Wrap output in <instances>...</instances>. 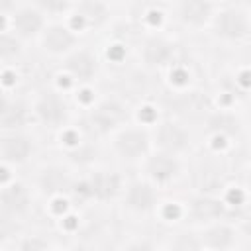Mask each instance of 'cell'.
I'll return each instance as SVG.
<instances>
[{
	"instance_id": "obj_1",
	"label": "cell",
	"mask_w": 251,
	"mask_h": 251,
	"mask_svg": "<svg viewBox=\"0 0 251 251\" xmlns=\"http://www.w3.org/2000/svg\"><path fill=\"white\" fill-rule=\"evenodd\" d=\"M110 145L124 163H141L153 151V135L147 126L126 124L110 135Z\"/></svg>"
},
{
	"instance_id": "obj_12",
	"label": "cell",
	"mask_w": 251,
	"mask_h": 251,
	"mask_svg": "<svg viewBox=\"0 0 251 251\" xmlns=\"http://www.w3.org/2000/svg\"><path fill=\"white\" fill-rule=\"evenodd\" d=\"M214 14H216L214 0H178L176 4L178 22L190 29L210 27Z\"/></svg>"
},
{
	"instance_id": "obj_15",
	"label": "cell",
	"mask_w": 251,
	"mask_h": 251,
	"mask_svg": "<svg viewBox=\"0 0 251 251\" xmlns=\"http://www.w3.org/2000/svg\"><path fill=\"white\" fill-rule=\"evenodd\" d=\"M237 235L239 233L231 224L218 220L202 226L198 243L200 247H206V249H231L237 245Z\"/></svg>"
},
{
	"instance_id": "obj_23",
	"label": "cell",
	"mask_w": 251,
	"mask_h": 251,
	"mask_svg": "<svg viewBox=\"0 0 251 251\" xmlns=\"http://www.w3.org/2000/svg\"><path fill=\"white\" fill-rule=\"evenodd\" d=\"M33 6H37L47 18L67 16L75 8L73 0H33Z\"/></svg>"
},
{
	"instance_id": "obj_6",
	"label": "cell",
	"mask_w": 251,
	"mask_h": 251,
	"mask_svg": "<svg viewBox=\"0 0 251 251\" xmlns=\"http://www.w3.org/2000/svg\"><path fill=\"white\" fill-rule=\"evenodd\" d=\"M151 135H153V149H159L176 157H182L192 147L190 131L182 124L173 120H163L155 124V129L151 131Z\"/></svg>"
},
{
	"instance_id": "obj_4",
	"label": "cell",
	"mask_w": 251,
	"mask_h": 251,
	"mask_svg": "<svg viewBox=\"0 0 251 251\" xmlns=\"http://www.w3.org/2000/svg\"><path fill=\"white\" fill-rule=\"evenodd\" d=\"M212 33L224 41H243L251 35V18L249 12L237 6H226L216 10L210 24Z\"/></svg>"
},
{
	"instance_id": "obj_16",
	"label": "cell",
	"mask_w": 251,
	"mask_h": 251,
	"mask_svg": "<svg viewBox=\"0 0 251 251\" xmlns=\"http://www.w3.org/2000/svg\"><path fill=\"white\" fill-rule=\"evenodd\" d=\"M173 55H175L173 41H169L167 37L157 35V33L147 35L139 49V57H141L143 65L149 69H161V67L169 65Z\"/></svg>"
},
{
	"instance_id": "obj_22",
	"label": "cell",
	"mask_w": 251,
	"mask_h": 251,
	"mask_svg": "<svg viewBox=\"0 0 251 251\" xmlns=\"http://www.w3.org/2000/svg\"><path fill=\"white\" fill-rule=\"evenodd\" d=\"M22 39H18L12 31H2V41H0V55H2V63L10 65L12 61H16L22 53Z\"/></svg>"
},
{
	"instance_id": "obj_10",
	"label": "cell",
	"mask_w": 251,
	"mask_h": 251,
	"mask_svg": "<svg viewBox=\"0 0 251 251\" xmlns=\"http://www.w3.org/2000/svg\"><path fill=\"white\" fill-rule=\"evenodd\" d=\"M31 106H33V118L45 127L57 129L63 127L69 120V106L65 98L55 90H45L41 96H37V100Z\"/></svg>"
},
{
	"instance_id": "obj_17",
	"label": "cell",
	"mask_w": 251,
	"mask_h": 251,
	"mask_svg": "<svg viewBox=\"0 0 251 251\" xmlns=\"http://www.w3.org/2000/svg\"><path fill=\"white\" fill-rule=\"evenodd\" d=\"M65 73L76 80V82H90L94 76H96V71H98V63H96V57L86 51V49H75L71 55L65 57Z\"/></svg>"
},
{
	"instance_id": "obj_3",
	"label": "cell",
	"mask_w": 251,
	"mask_h": 251,
	"mask_svg": "<svg viewBox=\"0 0 251 251\" xmlns=\"http://www.w3.org/2000/svg\"><path fill=\"white\" fill-rule=\"evenodd\" d=\"M4 16V31H12L22 41L39 39L47 27V16L37 6H18Z\"/></svg>"
},
{
	"instance_id": "obj_21",
	"label": "cell",
	"mask_w": 251,
	"mask_h": 251,
	"mask_svg": "<svg viewBox=\"0 0 251 251\" xmlns=\"http://www.w3.org/2000/svg\"><path fill=\"white\" fill-rule=\"evenodd\" d=\"M206 127L216 135V137H222V139H227V137H233L239 133V120L229 114V112H214L208 122H206Z\"/></svg>"
},
{
	"instance_id": "obj_24",
	"label": "cell",
	"mask_w": 251,
	"mask_h": 251,
	"mask_svg": "<svg viewBox=\"0 0 251 251\" xmlns=\"http://www.w3.org/2000/svg\"><path fill=\"white\" fill-rule=\"evenodd\" d=\"M249 18H251V12H249Z\"/></svg>"
},
{
	"instance_id": "obj_7",
	"label": "cell",
	"mask_w": 251,
	"mask_h": 251,
	"mask_svg": "<svg viewBox=\"0 0 251 251\" xmlns=\"http://www.w3.org/2000/svg\"><path fill=\"white\" fill-rule=\"evenodd\" d=\"M139 165H141L143 176L149 178L151 182H155L157 186H165L169 182H175L182 173L180 157L159 151V149H153Z\"/></svg>"
},
{
	"instance_id": "obj_20",
	"label": "cell",
	"mask_w": 251,
	"mask_h": 251,
	"mask_svg": "<svg viewBox=\"0 0 251 251\" xmlns=\"http://www.w3.org/2000/svg\"><path fill=\"white\" fill-rule=\"evenodd\" d=\"M73 22H76L78 25L75 27V31L78 33V29L84 27H98L106 22L108 18V8L102 0H84L78 6L73 8Z\"/></svg>"
},
{
	"instance_id": "obj_8",
	"label": "cell",
	"mask_w": 251,
	"mask_h": 251,
	"mask_svg": "<svg viewBox=\"0 0 251 251\" xmlns=\"http://www.w3.org/2000/svg\"><path fill=\"white\" fill-rule=\"evenodd\" d=\"M124 206L133 214H151L159 208V186L149 178L141 176L126 184Z\"/></svg>"
},
{
	"instance_id": "obj_5",
	"label": "cell",
	"mask_w": 251,
	"mask_h": 251,
	"mask_svg": "<svg viewBox=\"0 0 251 251\" xmlns=\"http://www.w3.org/2000/svg\"><path fill=\"white\" fill-rule=\"evenodd\" d=\"M90 126L100 135H112L127 122V108L118 98H104L98 100L88 112Z\"/></svg>"
},
{
	"instance_id": "obj_14",
	"label": "cell",
	"mask_w": 251,
	"mask_h": 251,
	"mask_svg": "<svg viewBox=\"0 0 251 251\" xmlns=\"http://www.w3.org/2000/svg\"><path fill=\"white\" fill-rule=\"evenodd\" d=\"M184 210H186V218H190L194 224L206 226L226 216V202L210 194H196L186 202Z\"/></svg>"
},
{
	"instance_id": "obj_19",
	"label": "cell",
	"mask_w": 251,
	"mask_h": 251,
	"mask_svg": "<svg viewBox=\"0 0 251 251\" xmlns=\"http://www.w3.org/2000/svg\"><path fill=\"white\" fill-rule=\"evenodd\" d=\"M73 178L71 175L63 169V167H57V165H49L45 169H41L39 176H37V186L39 190L45 194V196H63L67 192L73 190Z\"/></svg>"
},
{
	"instance_id": "obj_13",
	"label": "cell",
	"mask_w": 251,
	"mask_h": 251,
	"mask_svg": "<svg viewBox=\"0 0 251 251\" xmlns=\"http://www.w3.org/2000/svg\"><path fill=\"white\" fill-rule=\"evenodd\" d=\"M0 208L8 218H22L31 208V190L20 180L4 182L0 192Z\"/></svg>"
},
{
	"instance_id": "obj_18",
	"label": "cell",
	"mask_w": 251,
	"mask_h": 251,
	"mask_svg": "<svg viewBox=\"0 0 251 251\" xmlns=\"http://www.w3.org/2000/svg\"><path fill=\"white\" fill-rule=\"evenodd\" d=\"M29 118H33V106L18 100V98H10L8 94H4L2 100V110H0V126L2 131H12V129H24L25 124L29 122Z\"/></svg>"
},
{
	"instance_id": "obj_25",
	"label": "cell",
	"mask_w": 251,
	"mask_h": 251,
	"mask_svg": "<svg viewBox=\"0 0 251 251\" xmlns=\"http://www.w3.org/2000/svg\"><path fill=\"white\" fill-rule=\"evenodd\" d=\"M118 2H122V0H118Z\"/></svg>"
},
{
	"instance_id": "obj_11",
	"label": "cell",
	"mask_w": 251,
	"mask_h": 251,
	"mask_svg": "<svg viewBox=\"0 0 251 251\" xmlns=\"http://www.w3.org/2000/svg\"><path fill=\"white\" fill-rule=\"evenodd\" d=\"M35 151L33 137L24 133L22 129H12V131H2L0 139V157L2 165L8 167H20L29 161V157Z\"/></svg>"
},
{
	"instance_id": "obj_9",
	"label": "cell",
	"mask_w": 251,
	"mask_h": 251,
	"mask_svg": "<svg viewBox=\"0 0 251 251\" xmlns=\"http://www.w3.org/2000/svg\"><path fill=\"white\" fill-rule=\"evenodd\" d=\"M41 49L51 55V57H67L76 49L78 43V35L76 31L63 22H53L47 24V27L43 29L41 37L37 39Z\"/></svg>"
},
{
	"instance_id": "obj_2",
	"label": "cell",
	"mask_w": 251,
	"mask_h": 251,
	"mask_svg": "<svg viewBox=\"0 0 251 251\" xmlns=\"http://www.w3.org/2000/svg\"><path fill=\"white\" fill-rule=\"evenodd\" d=\"M80 188V198L96 200V202H110L124 194L126 180L120 173L110 169H96L84 180L76 184Z\"/></svg>"
}]
</instances>
